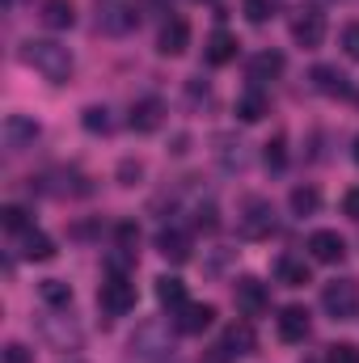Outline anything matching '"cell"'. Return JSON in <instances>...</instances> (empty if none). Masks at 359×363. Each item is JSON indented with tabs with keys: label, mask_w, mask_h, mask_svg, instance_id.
I'll return each instance as SVG.
<instances>
[{
	"label": "cell",
	"mask_w": 359,
	"mask_h": 363,
	"mask_svg": "<svg viewBox=\"0 0 359 363\" xmlns=\"http://www.w3.org/2000/svg\"><path fill=\"white\" fill-rule=\"evenodd\" d=\"M21 60H26L34 72H43L47 81H55V85H64V81L72 77V51L60 47L55 38H30V43L21 47Z\"/></svg>",
	"instance_id": "1"
},
{
	"label": "cell",
	"mask_w": 359,
	"mask_h": 363,
	"mask_svg": "<svg viewBox=\"0 0 359 363\" xmlns=\"http://www.w3.org/2000/svg\"><path fill=\"white\" fill-rule=\"evenodd\" d=\"M140 26V0H97V30L101 34H131Z\"/></svg>",
	"instance_id": "2"
},
{
	"label": "cell",
	"mask_w": 359,
	"mask_h": 363,
	"mask_svg": "<svg viewBox=\"0 0 359 363\" xmlns=\"http://www.w3.org/2000/svg\"><path fill=\"white\" fill-rule=\"evenodd\" d=\"M131 355H140L144 363H161L174 355V338L161 321H144L136 334H131Z\"/></svg>",
	"instance_id": "3"
},
{
	"label": "cell",
	"mask_w": 359,
	"mask_h": 363,
	"mask_svg": "<svg viewBox=\"0 0 359 363\" xmlns=\"http://www.w3.org/2000/svg\"><path fill=\"white\" fill-rule=\"evenodd\" d=\"M97 308L106 317H127L136 308V283L127 274H110L101 287H97Z\"/></svg>",
	"instance_id": "4"
},
{
	"label": "cell",
	"mask_w": 359,
	"mask_h": 363,
	"mask_svg": "<svg viewBox=\"0 0 359 363\" xmlns=\"http://www.w3.org/2000/svg\"><path fill=\"white\" fill-rule=\"evenodd\" d=\"M321 308H326L334 321H351L359 313V283L355 279H334V283H326Z\"/></svg>",
	"instance_id": "5"
},
{
	"label": "cell",
	"mask_w": 359,
	"mask_h": 363,
	"mask_svg": "<svg viewBox=\"0 0 359 363\" xmlns=\"http://www.w3.org/2000/svg\"><path fill=\"white\" fill-rule=\"evenodd\" d=\"M233 300H237V308H241V317H263L267 313V304H270V296H267V283H258V279H237L233 283Z\"/></svg>",
	"instance_id": "6"
},
{
	"label": "cell",
	"mask_w": 359,
	"mask_h": 363,
	"mask_svg": "<svg viewBox=\"0 0 359 363\" xmlns=\"http://www.w3.org/2000/svg\"><path fill=\"white\" fill-rule=\"evenodd\" d=\"M241 233L250 237V241H263L275 233V207H270L267 199H250V207H245V216H241Z\"/></svg>",
	"instance_id": "7"
},
{
	"label": "cell",
	"mask_w": 359,
	"mask_h": 363,
	"mask_svg": "<svg viewBox=\"0 0 359 363\" xmlns=\"http://www.w3.org/2000/svg\"><path fill=\"white\" fill-rule=\"evenodd\" d=\"M292 38H296L300 47H321V43H326V13L304 9V13L292 21Z\"/></svg>",
	"instance_id": "8"
},
{
	"label": "cell",
	"mask_w": 359,
	"mask_h": 363,
	"mask_svg": "<svg viewBox=\"0 0 359 363\" xmlns=\"http://www.w3.org/2000/svg\"><path fill=\"white\" fill-rule=\"evenodd\" d=\"M309 254H313V262H343L347 258V241L334 228H317L309 237Z\"/></svg>",
	"instance_id": "9"
},
{
	"label": "cell",
	"mask_w": 359,
	"mask_h": 363,
	"mask_svg": "<svg viewBox=\"0 0 359 363\" xmlns=\"http://www.w3.org/2000/svg\"><path fill=\"white\" fill-rule=\"evenodd\" d=\"M34 140H38V123L34 118H21V114H9L4 118V148L9 152H26Z\"/></svg>",
	"instance_id": "10"
},
{
	"label": "cell",
	"mask_w": 359,
	"mask_h": 363,
	"mask_svg": "<svg viewBox=\"0 0 359 363\" xmlns=\"http://www.w3.org/2000/svg\"><path fill=\"white\" fill-rule=\"evenodd\" d=\"M190 47V21L186 17H170L161 26V38H157V51L161 55H182Z\"/></svg>",
	"instance_id": "11"
},
{
	"label": "cell",
	"mask_w": 359,
	"mask_h": 363,
	"mask_svg": "<svg viewBox=\"0 0 359 363\" xmlns=\"http://www.w3.org/2000/svg\"><path fill=\"white\" fill-rule=\"evenodd\" d=\"M131 131H140V135H148V131H157L161 123H165V106L157 101V97H144V101H136L131 106Z\"/></svg>",
	"instance_id": "12"
},
{
	"label": "cell",
	"mask_w": 359,
	"mask_h": 363,
	"mask_svg": "<svg viewBox=\"0 0 359 363\" xmlns=\"http://www.w3.org/2000/svg\"><path fill=\"white\" fill-rule=\"evenodd\" d=\"M279 338H283V342H304V338H309V308L287 304V308L279 313Z\"/></svg>",
	"instance_id": "13"
},
{
	"label": "cell",
	"mask_w": 359,
	"mask_h": 363,
	"mask_svg": "<svg viewBox=\"0 0 359 363\" xmlns=\"http://www.w3.org/2000/svg\"><path fill=\"white\" fill-rule=\"evenodd\" d=\"M203 60H207L211 68L233 64V60H237V38H233L228 30H216V34L207 38V47H203Z\"/></svg>",
	"instance_id": "14"
},
{
	"label": "cell",
	"mask_w": 359,
	"mask_h": 363,
	"mask_svg": "<svg viewBox=\"0 0 359 363\" xmlns=\"http://www.w3.org/2000/svg\"><path fill=\"white\" fill-rule=\"evenodd\" d=\"M211 321H216V308H211V304H186V308H178L174 330H178V334H203Z\"/></svg>",
	"instance_id": "15"
},
{
	"label": "cell",
	"mask_w": 359,
	"mask_h": 363,
	"mask_svg": "<svg viewBox=\"0 0 359 363\" xmlns=\"http://www.w3.org/2000/svg\"><path fill=\"white\" fill-rule=\"evenodd\" d=\"M275 279H279L283 287H304V283H313V271H309V262H304V258L283 254V258L275 262Z\"/></svg>",
	"instance_id": "16"
},
{
	"label": "cell",
	"mask_w": 359,
	"mask_h": 363,
	"mask_svg": "<svg viewBox=\"0 0 359 363\" xmlns=\"http://www.w3.org/2000/svg\"><path fill=\"white\" fill-rule=\"evenodd\" d=\"M21 258H26V262H51V258H55V241H51L47 233L26 228V233H21Z\"/></svg>",
	"instance_id": "17"
},
{
	"label": "cell",
	"mask_w": 359,
	"mask_h": 363,
	"mask_svg": "<svg viewBox=\"0 0 359 363\" xmlns=\"http://www.w3.org/2000/svg\"><path fill=\"white\" fill-rule=\"evenodd\" d=\"M267 114H270V101H267V93L258 89V85L237 97V118H241V123H263Z\"/></svg>",
	"instance_id": "18"
},
{
	"label": "cell",
	"mask_w": 359,
	"mask_h": 363,
	"mask_svg": "<svg viewBox=\"0 0 359 363\" xmlns=\"http://www.w3.org/2000/svg\"><path fill=\"white\" fill-rule=\"evenodd\" d=\"M43 26L47 30H72L77 26L72 0H43Z\"/></svg>",
	"instance_id": "19"
},
{
	"label": "cell",
	"mask_w": 359,
	"mask_h": 363,
	"mask_svg": "<svg viewBox=\"0 0 359 363\" xmlns=\"http://www.w3.org/2000/svg\"><path fill=\"white\" fill-rule=\"evenodd\" d=\"M283 68H287V60H283L279 51H258V55L250 60V81H254V85H263V81H275Z\"/></svg>",
	"instance_id": "20"
},
{
	"label": "cell",
	"mask_w": 359,
	"mask_h": 363,
	"mask_svg": "<svg viewBox=\"0 0 359 363\" xmlns=\"http://www.w3.org/2000/svg\"><path fill=\"white\" fill-rule=\"evenodd\" d=\"M309 81H313V89H317V93H330V97H338V93H351L347 77H343L338 68H330V64H317V68L309 72Z\"/></svg>",
	"instance_id": "21"
},
{
	"label": "cell",
	"mask_w": 359,
	"mask_h": 363,
	"mask_svg": "<svg viewBox=\"0 0 359 363\" xmlns=\"http://www.w3.org/2000/svg\"><path fill=\"white\" fill-rule=\"evenodd\" d=\"M220 351H224V355H250V351H254V325H250V321L228 325V334H224Z\"/></svg>",
	"instance_id": "22"
},
{
	"label": "cell",
	"mask_w": 359,
	"mask_h": 363,
	"mask_svg": "<svg viewBox=\"0 0 359 363\" xmlns=\"http://www.w3.org/2000/svg\"><path fill=\"white\" fill-rule=\"evenodd\" d=\"M157 250H161V258H170V262H186V258H190V237L178 233V228H165V233L157 237Z\"/></svg>",
	"instance_id": "23"
},
{
	"label": "cell",
	"mask_w": 359,
	"mask_h": 363,
	"mask_svg": "<svg viewBox=\"0 0 359 363\" xmlns=\"http://www.w3.org/2000/svg\"><path fill=\"white\" fill-rule=\"evenodd\" d=\"M157 300H161L165 308H174V313L186 308V283L174 279V274H161V279H157Z\"/></svg>",
	"instance_id": "24"
},
{
	"label": "cell",
	"mask_w": 359,
	"mask_h": 363,
	"mask_svg": "<svg viewBox=\"0 0 359 363\" xmlns=\"http://www.w3.org/2000/svg\"><path fill=\"white\" fill-rule=\"evenodd\" d=\"M287 203H292V211H296V216H313V211L321 207V190H317V186H296Z\"/></svg>",
	"instance_id": "25"
},
{
	"label": "cell",
	"mask_w": 359,
	"mask_h": 363,
	"mask_svg": "<svg viewBox=\"0 0 359 363\" xmlns=\"http://www.w3.org/2000/svg\"><path fill=\"white\" fill-rule=\"evenodd\" d=\"M38 296H43L51 308H68V304H72V287H68L64 279H47V283H38Z\"/></svg>",
	"instance_id": "26"
},
{
	"label": "cell",
	"mask_w": 359,
	"mask_h": 363,
	"mask_svg": "<svg viewBox=\"0 0 359 363\" xmlns=\"http://www.w3.org/2000/svg\"><path fill=\"white\" fill-rule=\"evenodd\" d=\"M263 161H267V169H283L287 165V140L283 135H275L263 144Z\"/></svg>",
	"instance_id": "27"
},
{
	"label": "cell",
	"mask_w": 359,
	"mask_h": 363,
	"mask_svg": "<svg viewBox=\"0 0 359 363\" xmlns=\"http://www.w3.org/2000/svg\"><path fill=\"white\" fill-rule=\"evenodd\" d=\"M0 224H4L9 233H26V228H30V216H26V207L9 203V207H0Z\"/></svg>",
	"instance_id": "28"
},
{
	"label": "cell",
	"mask_w": 359,
	"mask_h": 363,
	"mask_svg": "<svg viewBox=\"0 0 359 363\" xmlns=\"http://www.w3.org/2000/svg\"><path fill=\"white\" fill-rule=\"evenodd\" d=\"M81 123H85V131H93V135H106L110 131V110L106 106H89L81 114Z\"/></svg>",
	"instance_id": "29"
},
{
	"label": "cell",
	"mask_w": 359,
	"mask_h": 363,
	"mask_svg": "<svg viewBox=\"0 0 359 363\" xmlns=\"http://www.w3.org/2000/svg\"><path fill=\"white\" fill-rule=\"evenodd\" d=\"M241 13L254 26H263V21H270V13H275V0H241Z\"/></svg>",
	"instance_id": "30"
},
{
	"label": "cell",
	"mask_w": 359,
	"mask_h": 363,
	"mask_svg": "<svg viewBox=\"0 0 359 363\" xmlns=\"http://www.w3.org/2000/svg\"><path fill=\"white\" fill-rule=\"evenodd\" d=\"M326 363H359V347L355 342H334L326 351Z\"/></svg>",
	"instance_id": "31"
},
{
	"label": "cell",
	"mask_w": 359,
	"mask_h": 363,
	"mask_svg": "<svg viewBox=\"0 0 359 363\" xmlns=\"http://www.w3.org/2000/svg\"><path fill=\"white\" fill-rule=\"evenodd\" d=\"M114 241H118L123 254H136V245H140V228H136V224H118V228H114Z\"/></svg>",
	"instance_id": "32"
},
{
	"label": "cell",
	"mask_w": 359,
	"mask_h": 363,
	"mask_svg": "<svg viewBox=\"0 0 359 363\" xmlns=\"http://www.w3.org/2000/svg\"><path fill=\"white\" fill-rule=\"evenodd\" d=\"M194 228H203V233H216V228H220V220H216V207H211V203H203V207L194 211Z\"/></svg>",
	"instance_id": "33"
},
{
	"label": "cell",
	"mask_w": 359,
	"mask_h": 363,
	"mask_svg": "<svg viewBox=\"0 0 359 363\" xmlns=\"http://www.w3.org/2000/svg\"><path fill=\"white\" fill-rule=\"evenodd\" d=\"M343 51H347L351 60H359V21L343 26Z\"/></svg>",
	"instance_id": "34"
},
{
	"label": "cell",
	"mask_w": 359,
	"mask_h": 363,
	"mask_svg": "<svg viewBox=\"0 0 359 363\" xmlns=\"http://www.w3.org/2000/svg\"><path fill=\"white\" fill-rule=\"evenodd\" d=\"M140 178H144V165H140V161H123V165H118V182H123V186H136Z\"/></svg>",
	"instance_id": "35"
},
{
	"label": "cell",
	"mask_w": 359,
	"mask_h": 363,
	"mask_svg": "<svg viewBox=\"0 0 359 363\" xmlns=\"http://www.w3.org/2000/svg\"><path fill=\"white\" fill-rule=\"evenodd\" d=\"M30 359H34V355H30L21 342H9V347H4V363H30Z\"/></svg>",
	"instance_id": "36"
},
{
	"label": "cell",
	"mask_w": 359,
	"mask_h": 363,
	"mask_svg": "<svg viewBox=\"0 0 359 363\" xmlns=\"http://www.w3.org/2000/svg\"><path fill=\"white\" fill-rule=\"evenodd\" d=\"M343 211H347L351 220H359V186H351V190L343 194Z\"/></svg>",
	"instance_id": "37"
},
{
	"label": "cell",
	"mask_w": 359,
	"mask_h": 363,
	"mask_svg": "<svg viewBox=\"0 0 359 363\" xmlns=\"http://www.w3.org/2000/svg\"><path fill=\"white\" fill-rule=\"evenodd\" d=\"M351 152H355V165H359V135H355V148H351Z\"/></svg>",
	"instance_id": "38"
}]
</instances>
